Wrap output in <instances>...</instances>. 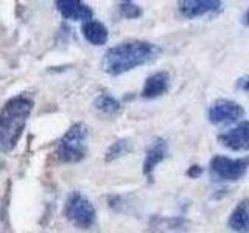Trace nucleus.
Masks as SVG:
<instances>
[{
	"instance_id": "16",
	"label": "nucleus",
	"mask_w": 249,
	"mask_h": 233,
	"mask_svg": "<svg viewBox=\"0 0 249 233\" xmlns=\"http://www.w3.org/2000/svg\"><path fill=\"white\" fill-rule=\"evenodd\" d=\"M131 151V143L128 142L126 138H120V140H115V142L107 148L106 155H105V160L106 162H112L119 157H123Z\"/></svg>"
},
{
	"instance_id": "1",
	"label": "nucleus",
	"mask_w": 249,
	"mask_h": 233,
	"mask_svg": "<svg viewBox=\"0 0 249 233\" xmlns=\"http://www.w3.org/2000/svg\"><path fill=\"white\" fill-rule=\"evenodd\" d=\"M160 49L146 41H128L109 49L101 59V70L107 75L119 76L158 58Z\"/></svg>"
},
{
	"instance_id": "14",
	"label": "nucleus",
	"mask_w": 249,
	"mask_h": 233,
	"mask_svg": "<svg viewBox=\"0 0 249 233\" xmlns=\"http://www.w3.org/2000/svg\"><path fill=\"white\" fill-rule=\"evenodd\" d=\"M189 222L184 217H167V216H154L151 217L150 229L158 233H167V232H179L184 230Z\"/></svg>"
},
{
	"instance_id": "3",
	"label": "nucleus",
	"mask_w": 249,
	"mask_h": 233,
	"mask_svg": "<svg viewBox=\"0 0 249 233\" xmlns=\"http://www.w3.org/2000/svg\"><path fill=\"white\" fill-rule=\"evenodd\" d=\"M89 131L84 123H75L56 146V157L64 163H78L88 154Z\"/></svg>"
},
{
	"instance_id": "19",
	"label": "nucleus",
	"mask_w": 249,
	"mask_h": 233,
	"mask_svg": "<svg viewBox=\"0 0 249 233\" xmlns=\"http://www.w3.org/2000/svg\"><path fill=\"white\" fill-rule=\"evenodd\" d=\"M238 87L241 90H245V92H249V76L241 78V80L238 81Z\"/></svg>"
},
{
	"instance_id": "5",
	"label": "nucleus",
	"mask_w": 249,
	"mask_h": 233,
	"mask_svg": "<svg viewBox=\"0 0 249 233\" xmlns=\"http://www.w3.org/2000/svg\"><path fill=\"white\" fill-rule=\"evenodd\" d=\"M249 169V157L231 159L226 155H215L210 162V171L218 181H240Z\"/></svg>"
},
{
	"instance_id": "12",
	"label": "nucleus",
	"mask_w": 249,
	"mask_h": 233,
	"mask_svg": "<svg viewBox=\"0 0 249 233\" xmlns=\"http://www.w3.org/2000/svg\"><path fill=\"white\" fill-rule=\"evenodd\" d=\"M228 225L237 233H249V198L238 202L229 216Z\"/></svg>"
},
{
	"instance_id": "20",
	"label": "nucleus",
	"mask_w": 249,
	"mask_h": 233,
	"mask_svg": "<svg viewBox=\"0 0 249 233\" xmlns=\"http://www.w3.org/2000/svg\"><path fill=\"white\" fill-rule=\"evenodd\" d=\"M245 25L246 27H249V11L246 13V16H245Z\"/></svg>"
},
{
	"instance_id": "15",
	"label": "nucleus",
	"mask_w": 249,
	"mask_h": 233,
	"mask_svg": "<svg viewBox=\"0 0 249 233\" xmlns=\"http://www.w3.org/2000/svg\"><path fill=\"white\" fill-rule=\"evenodd\" d=\"M95 107L101 114L114 116L122 112V103L117 98H114L109 93H101V95L95 100Z\"/></svg>"
},
{
	"instance_id": "4",
	"label": "nucleus",
	"mask_w": 249,
	"mask_h": 233,
	"mask_svg": "<svg viewBox=\"0 0 249 233\" xmlns=\"http://www.w3.org/2000/svg\"><path fill=\"white\" fill-rule=\"evenodd\" d=\"M64 215L78 229H90L97 216L92 202L80 191L69 194L64 205Z\"/></svg>"
},
{
	"instance_id": "11",
	"label": "nucleus",
	"mask_w": 249,
	"mask_h": 233,
	"mask_svg": "<svg viewBox=\"0 0 249 233\" xmlns=\"http://www.w3.org/2000/svg\"><path fill=\"white\" fill-rule=\"evenodd\" d=\"M170 89V75L167 72H158L146 78L142 89V97L146 100H153L165 95Z\"/></svg>"
},
{
	"instance_id": "13",
	"label": "nucleus",
	"mask_w": 249,
	"mask_h": 233,
	"mask_svg": "<svg viewBox=\"0 0 249 233\" xmlns=\"http://www.w3.org/2000/svg\"><path fill=\"white\" fill-rule=\"evenodd\" d=\"M83 36L86 37V41L90 42L92 45H105L107 42L109 31L101 22L92 19L83 23Z\"/></svg>"
},
{
	"instance_id": "18",
	"label": "nucleus",
	"mask_w": 249,
	"mask_h": 233,
	"mask_svg": "<svg viewBox=\"0 0 249 233\" xmlns=\"http://www.w3.org/2000/svg\"><path fill=\"white\" fill-rule=\"evenodd\" d=\"M202 174V168L199 166V165H193V166H190L189 168V171H187V176L189 177H199Z\"/></svg>"
},
{
	"instance_id": "9",
	"label": "nucleus",
	"mask_w": 249,
	"mask_h": 233,
	"mask_svg": "<svg viewBox=\"0 0 249 233\" xmlns=\"http://www.w3.org/2000/svg\"><path fill=\"white\" fill-rule=\"evenodd\" d=\"M167 154H168V145L163 138H156L150 145V148L146 150L145 160H143V174L148 177L150 182H153V173L156 166H158L160 162L165 160Z\"/></svg>"
},
{
	"instance_id": "10",
	"label": "nucleus",
	"mask_w": 249,
	"mask_h": 233,
	"mask_svg": "<svg viewBox=\"0 0 249 233\" xmlns=\"http://www.w3.org/2000/svg\"><path fill=\"white\" fill-rule=\"evenodd\" d=\"M56 8L64 19L88 22L93 19L92 8L80 0H56Z\"/></svg>"
},
{
	"instance_id": "2",
	"label": "nucleus",
	"mask_w": 249,
	"mask_h": 233,
	"mask_svg": "<svg viewBox=\"0 0 249 233\" xmlns=\"http://www.w3.org/2000/svg\"><path fill=\"white\" fill-rule=\"evenodd\" d=\"M33 100L27 95H16L0 111V152H11L18 146L33 111Z\"/></svg>"
},
{
	"instance_id": "17",
	"label": "nucleus",
	"mask_w": 249,
	"mask_h": 233,
	"mask_svg": "<svg viewBox=\"0 0 249 233\" xmlns=\"http://www.w3.org/2000/svg\"><path fill=\"white\" fill-rule=\"evenodd\" d=\"M119 8H120V14L126 19H137L142 16V8L134 2H122Z\"/></svg>"
},
{
	"instance_id": "6",
	"label": "nucleus",
	"mask_w": 249,
	"mask_h": 233,
	"mask_svg": "<svg viewBox=\"0 0 249 233\" xmlns=\"http://www.w3.org/2000/svg\"><path fill=\"white\" fill-rule=\"evenodd\" d=\"M245 109L237 101L228 98H220L213 101L209 107L207 118L212 124H232L243 118Z\"/></svg>"
},
{
	"instance_id": "7",
	"label": "nucleus",
	"mask_w": 249,
	"mask_h": 233,
	"mask_svg": "<svg viewBox=\"0 0 249 233\" xmlns=\"http://www.w3.org/2000/svg\"><path fill=\"white\" fill-rule=\"evenodd\" d=\"M223 10L220 0H184L179 2V13L185 19H196L202 16L215 14Z\"/></svg>"
},
{
	"instance_id": "8",
	"label": "nucleus",
	"mask_w": 249,
	"mask_h": 233,
	"mask_svg": "<svg viewBox=\"0 0 249 233\" xmlns=\"http://www.w3.org/2000/svg\"><path fill=\"white\" fill-rule=\"evenodd\" d=\"M218 142L231 151L249 150V121H241L237 128L218 135Z\"/></svg>"
}]
</instances>
